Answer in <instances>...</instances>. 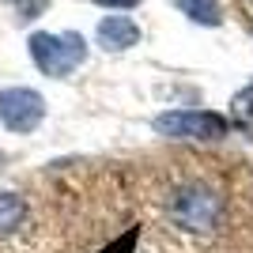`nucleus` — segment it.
Here are the masks:
<instances>
[{
    "label": "nucleus",
    "mask_w": 253,
    "mask_h": 253,
    "mask_svg": "<svg viewBox=\"0 0 253 253\" xmlns=\"http://www.w3.org/2000/svg\"><path fill=\"white\" fill-rule=\"evenodd\" d=\"M15 4H23V0H15Z\"/></svg>",
    "instance_id": "10"
},
{
    "label": "nucleus",
    "mask_w": 253,
    "mask_h": 253,
    "mask_svg": "<svg viewBox=\"0 0 253 253\" xmlns=\"http://www.w3.org/2000/svg\"><path fill=\"white\" fill-rule=\"evenodd\" d=\"M23 219H27V201H23L19 193L0 189V238L15 234L23 227Z\"/></svg>",
    "instance_id": "6"
},
{
    "label": "nucleus",
    "mask_w": 253,
    "mask_h": 253,
    "mask_svg": "<svg viewBox=\"0 0 253 253\" xmlns=\"http://www.w3.org/2000/svg\"><path fill=\"white\" fill-rule=\"evenodd\" d=\"M45 121V98L31 87H4L0 91V125L8 132H34Z\"/></svg>",
    "instance_id": "4"
},
{
    "label": "nucleus",
    "mask_w": 253,
    "mask_h": 253,
    "mask_svg": "<svg viewBox=\"0 0 253 253\" xmlns=\"http://www.w3.org/2000/svg\"><path fill=\"white\" fill-rule=\"evenodd\" d=\"M170 215L185 231H215L223 219V201L208 185H181L170 197Z\"/></svg>",
    "instance_id": "3"
},
{
    "label": "nucleus",
    "mask_w": 253,
    "mask_h": 253,
    "mask_svg": "<svg viewBox=\"0 0 253 253\" xmlns=\"http://www.w3.org/2000/svg\"><path fill=\"white\" fill-rule=\"evenodd\" d=\"M234 128H242L246 136L253 140V84L250 87H242L238 95H234V102H231V117H227Z\"/></svg>",
    "instance_id": "8"
},
{
    "label": "nucleus",
    "mask_w": 253,
    "mask_h": 253,
    "mask_svg": "<svg viewBox=\"0 0 253 253\" xmlns=\"http://www.w3.org/2000/svg\"><path fill=\"white\" fill-rule=\"evenodd\" d=\"M98 45H102L106 53H125L132 49V45L140 42V27L128 15H106L102 23H98V31H95Z\"/></svg>",
    "instance_id": "5"
},
{
    "label": "nucleus",
    "mask_w": 253,
    "mask_h": 253,
    "mask_svg": "<svg viewBox=\"0 0 253 253\" xmlns=\"http://www.w3.org/2000/svg\"><path fill=\"white\" fill-rule=\"evenodd\" d=\"M98 8H121V11H128V8H136V4H144V0H95Z\"/></svg>",
    "instance_id": "9"
},
{
    "label": "nucleus",
    "mask_w": 253,
    "mask_h": 253,
    "mask_svg": "<svg viewBox=\"0 0 253 253\" xmlns=\"http://www.w3.org/2000/svg\"><path fill=\"white\" fill-rule=\"evenodd\" d=\"M155 132L167 140H193V144H215L231 132V121L211 110H167L155 117Z\"/></svg>",
    "instance_id": "2"
},
{
    "label": "nucleus",
    "mask_w": 253,
    "mask_h": 253,
    "mask_svg": "<svg viewBox=\"0 0 253 253\" xmlns=\"http://www.w3.org/2000/svg\"><path fill=\"white\" fill-rule=\"evenodd\" d=\"M27 45H31V61L38 64V72L53 76V80L72 76L87 61V42H84V34H76V31H64V34L38 31V34H31Z\"/></svg>",
    "instance_id": "1"
},
{
    "label": "nucleus",
    "mask_w": 253,
    "mask_h": 253,
    "mask_svg": "<svg viewBox=\"0 0 253 253\" xmlns=\"http://www.w3.org/2000/svg\"><path fill=\"white\" fill-rule=\"evenodd\" d=\"M178 8H181V15H189L201 27H219L223 23V8L215 0H178Z\"/></svg>",
    "instance_id": "7"
}]
</instances>
